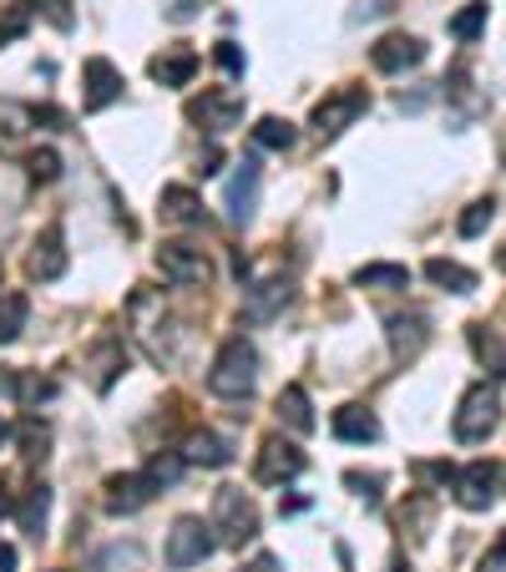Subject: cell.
Returning a JSON list of instances; mask_svg holds the SVG:
<instances>
[{
	"instance_id": "6da1fadb",
	"label": "cell",
	"mask_w": 506,
	"mask_h": 572,
	"mask_svg": "<svg viewBox=\"0 0 506 572\" xmlns=\"http://www.w3.org/2000/svg\"><path fill=\"white\" fill-rule=\"evenodd\" d=\"M253 386H258V350L243 334H233V340H223L214 370H208V390L223 400H249Z\"/></svg>"
},
{
	"instance_id": "7a4b0ae2",
	"label": "cell",
	"mask_w": 506,
	"mask_h": 572,
	"mask_svg": "<svg viewBox=\"0 0 506 572\" xmlns=\"http://www.w3.org/2000/svg\"><path fill=\"white\" fill-rule=\"evenodd\" d=\"M218 533V542L223 547H243L258 537V506H253V496L243 492V487H218L214 492V522H208Z\"/></svg>"
},
{
	"instance_id": "3957f363",
	"label": "cell",
	"mask_w": 506,
	"mask_h": 572,
	"mask_svg": "<svg viewBox=\"0 0 506 572\" xmlns=\"http://www.w3.org/2000/svg\"><path fill=\"white\" fill-rule=\"evenodd\" d=\"M496 426H502V396H496V386L481 380V386H471L467 396H461V411H456L451 431L461 446H481Z\"/></svg>"
},
{
	"instance_id": "277c9868",
	"label": "cell",
	"mask_w": 506,
	"mask_h": 572,
	"mask_svg": "<svg viewBox=\"0 0 506 572\" xmlns=\"http://www.w3.org/2000/svg\"><path fill=\"white\" fill-rule=\"evenodd\" d=\"M365 112H370V92H365V87H355V81H345V87H334L320 107H314L309 127H314V137H320V142H334V137L345 133L349 122H360Z\"/></svg>"
},
{
	"instance_id": "5b68a950",
	"label": "cell",
	"mask_w": 506,
	"mask_h": 572,
	"mask_svg": "<svg viewBox=\"0 0 506 572\" xmlns=\"http://www.w3.org/2000/svg\"><path fill=\"white\" fill-rule=\"evenodd\" d=\"M137 299H142V309L152 314V324H147V320H133L137 345H142L147 355L158 359V365H173V355H177V345H173V314L162 309V294L147 289V284H137Z\"/></svg>"
},
{
	"instance_id": "8992f818",
	"label": "cell",
	"mask_w": 506,
	"mask_h": 572,
	"mask_svg": "<svg viewBox=\"0 0 506 572\" xmlns=\"http://www.w3.org/2000/svg\"><path fill=\"white\" fill-rule=\"evenodd\" d=\"M158 268H162V279L177 284V289H203V284L214 279V259L198 243H162Z\"/></svg>"
},
{
	"instance_id": "52a82bcc",
	"label": "cell",
	"mask_w": 506,
	"mask_h": 572,
	"mask_svg": "<svg viewBox=\"0 0 506 572\" xmlns=\"http://www.w3.org/2000/svg\"><path fill=\"white\" fill-rule=\"evenodd\" d=\"M214 527H203V517H177L173 533H168V568H198V562L214 558L218 537H208Z\"/></svg>"
},
{
	"instance_id": "ba28073f",
	"label": "cell",
	"mask_w": 506,
	"mask_h": 572,
	"mask_svg": "<svg viewBox=\"0 0 506 572\" xmlns=\"http://www.w3.org/2000/svg\"><path fill=\"white\" fill-rule=\"evenodd\" d=\"M299 471H304V451H299L294 441H284V436H264L253 477L264 481V487H284V481H294Z\"/></svg>"
},
{
	"instance_id": "9c48e42d",
	"label": "cell",
	"mask_w": 506,
	"mask_h": 572,
	"mask_svg": "<svg viewBox=\"0 0 506 572\" xmlns=\"http://www.w3.org/2000/svg\"><path fill=\"white\" fill-rule=\"evenodd\" d=\"M496 477H502V466L496 461H471L456 471V502L467 506V512H486L496 502Z\"/></svg>"
},
{
	"instance_id": "30bf717a",
	"label": "cell",
	"mask_w": 506,
	"mask_h": 572,
	"mask_svg": "<svg viewBox=\"0 0 506 572\" xmlns=\"http://www.w3.org/2000/svg\"><path fill=\"white\" fill-rule=\"evenodd\" d=\"M258 162L253 158H243L239 168H233V178H228V187H223V214H228V224H249L253 218V208H258Z\"/></svg>"
},
{
	"instance_id": "8fae6325",
	"label": "cell",
	"mask_w": 506,
	"mask_h": 572,
	"mask_svg": "<svg viewBox=\"0 0 506 572\" xmlns=\"http://www.w3.org/2000/svg\"><path fill=\"white\" fill-rule=\"evenodd\" d=\"M370 61H375V71L395 77V71L421 67V61H426V41H421V36H405V31H390V36H380V41L370 46Z\"/></svg>"
},
{
	"instance_id": "7c38bea8",
	"label": "cell",
	"mask_w": 506,
	"mask_h": 572,
	"mask_svg": "<svg viewBox=\"0 0 506 572\" xmlns=\"http://www.w3.org/2000/svg\"><path fill=\"white\" fill-rule=\"evenodd\" d=\"M26 274L41 284H51V279L67 274V239H61V228L56 224L36 233V243H31V253H26Z\"/></svg>"
},
{
	"instance_id": "4fadbf2b",
	"label": "cell",
	"mask_w": 506,
	"mask_h": 572,
	"mask_svg": "<svg viewBox=\"0 0 506 572\" xmlns=\"http://www.w3.org/2000/svg\"><path fill=\"white\" fill-rule=\"evenodd\" d=\"M107 512L112 517H133V512H142L152 496H158V487L147 481V471H122V477H107Z\"/></svg>"
},
{
	"instance_id": "5bb4252c",
	"label": "cell",
	"mask_w": 506,
	"mask_h": 572,
	"mask_svg": "<svg viewBox=\"0 0 506 572\" xmlns=\"http://www.w3.org/2000/svg\"><path fill=\"white\" fill-rule=\"evenodd\" d=\"M81 87H87V96H81V102H87V112H102V107H112V102H117L127 81H122V71L112 67L107 56H92V61L81 67Z\"/></svg>"
},
{
	"instance_id": "9a60e30c",
	"label": "cell",
	"mask_w": 506,
	"mask_h": 572,
	"mask_svg": "<svg viewBox=\"0 0 506 572\" xmlns=\"http://www.w3.org/2000/svg\"><path fill=\"white\" fill-rule=\"evenodd\" d=\"M187 122H203L208 133H228L243 122V96L228 92H203L198 102H187Z\"/></svg>"
},
{
	"instance_id": "2e32d148",
	"label": "cell",
	"mask_w": 506,
	"mask_h": 572,
	"mask_svg": "<svg viewBox=\"0 0 506 572\" xmlns=\"http://www.w3.org/2000/svg\"><path fill=\"white\" fill-rule=\"evenodd\" d=\"M386 330H390V350H395V359H405V365H411V359L430 345V320H426V314H421V309H405V314H390V320H386Z\"/></svg>"
},
{
	"instance_id": "e0dca14e",
	"label": "cell",
	"mask_w": 506,
	"mask_h": 572,
	"mask_svg": "<svg viewBox=\"0 0 506 572\" xmlns=\"http://www.w3.org/2000/svg\"><path fill=\"white\" fill-rule=\"evenodd\" d=\"M122 370H127V345H122L117 334H102V340L87 350V375H92V386L107 396Z\"/></svg>"
},
{
	"instance_id": "ac0fdd59",
	"label": "cell",
	"mask_w": 506,
	"mask_h": 572,
	"mask_svg": "<svg viewBox=\"0 0 506 572\" xmlns=\"http://www.w3.org/2000/svg\"><path fill=\"white\" fill-rule=\"evenodd\" d=\"M198 71V52L193 46H162L152 61H147V77L162 81V87H187Z\"/></svg>"
},
{
	"instance_id": "d6986e66",
	"label": "cell",
	"mask_w": 506,
	"mask_h": 572,
	"mask_svg": "<svg viewBox=\"0 0 506 572\" xmlns=\"http://www.w3.org/2000/svg\"><path fill=\"white\" fill-rule=\"evenodd\" d=\"M467 340H471V355L486 365V375H492V380H506V340L502 334L486 320H476V324H467Z\"/></svg>"
},
{
	"instance_id": "ffe728a7",
	"label": "cell",
	"mask_w": 506,
	"mask_h": 572,
	"mask_svg": "<svg viewBox=\"0 0 506 572\" xmlns=\"http://www.w3.org/2000/svg\"><path fill=\"white\" fill-rule=\"evenodd\" d=\"M330 431L340 441H355V446L380 441V421H375V411H365V405H340V411L330 415Z\"/></svg>"
},
{
	"instance_id": "44dd1931",
	"label": "cell",
	"mask_w": 506,
	"mask_h": 572,
	"mask_svg": "<svg viewBox=\"0 0 506 572\" xmlns=\"http://www.w3.org/2000/svg\"><path fill=\"white\" fill-rule=\"evenodd\" d=\"M162 218L168 224H177V228H193V224H203V198L193 193V187H183V183H168L162 187Z\"/></svg>"
},
{
	"instance_id": "7402d4cb",
	"label": "cell",
	"mask_w": 506,
	"mask_h": 572,
	"mask_svg": "<svg viewBox=\"0 0 506 572\" xmlns=\"http://www.w3.org/2000/svg\"><path fill=\"white\" fill-rule=\"evenodd\" d=\"M46 512H51V492H46V487H26L21 502L11 506V517L21 522V533H31V537L46 533Z\"/></svg>"
},
{
	"instance_id": "603a6c76",
	"label": "cell",
	"mask_w": 506,
	"mask_h": 572,
	"mask_svg": "<svg viewBox=\"0 0 506 572\" xmlns=\"http://www.w3.org/2000/svg\"><path fill=\"white\" fill-rule=\"evenodd\" d=\"M274 411H279V421L289 431H299V436H309V431H314V411H309L304 386H284L279 400H274Z\"/></svg>"
},
{
	"instance_id": "cb8c5ba5",
	"label": "cell",
	"mask_w": 506,
	"mask_h": 572,
	"mask_svg": "<svg viewBox=\"0 0 506 572\" xmlns=\"http://www.w3.org/2000/svg\"><path fill=\"white\" fill-rule=\"evenodd\" d=\"M426 279L446 294H471L476 289V274L467 264H456V259H426Z\"/></svg>"
},
{
	"instance_id": "d4e9b609",
	"label": "cell",
	"mask_w": 506,
	"mask_h": 572,
	"mask_svg": "<svg viewBox=\"0 0 506 572\" xmlns=\"http://www.w3.org/2000/svg\"><path fill=\"white\" fill-rule=\"evenodd\" d=\"M289 294H294V284L279 279V274L264 279V284H253V289H249V314H253V320H268L279 305H289Z\"/></svg>"
},
{
	"instance_id": "484cf974",
	"label": "cell",
	"mask_w": 506,
	"mask_h": 572,
	"mask_svg": "<svg viewBox=\"0 0 506 572\" xmlns=\"http://www.w3.org/2000/svg\"><path fill=\"white\" fill-rule=\"evenodd\" d=\"M51 380H36V375H21V370H0V396L21 400V405H36L41 396H51Z\"/></svg>"
},
{
	"instance_id": "4316f807",
	"label": "cell",
	"mask_w": 506,
	"mask_h": 572,
	"mask_svg": "<svg viewBox=\"0 0 506 572\" xmlns=\"http://www.w3.org/2000/svg\"><path fill=\"white\" fill-rule=\"evenodd\" d=\"M360 289H411V268L405 264H365L355 268Z\"/></svg>"
},
{
	"instance_id": "83f0119b",
	"label": "cell",
	"mask_w": 506,
	"mask_h": 572,
	"mask_svg": "<svg viewBox=\"0 0 506 572\" xmlns=\"http://www.w3.org/2000/svg\"><path fill=\"white\" fill-rule=\"evenodd\" d=\"M183 461H203V466H228V461H233V446H228L223 436H214V431H198V436L187 441Z\"/></svg>"
},
{
	"instance_id": "f1b7e54d",
	"label": "cell",
	"mask_w": 506,
	"mask_h": 572,
	"mask_svg": "<svg viewBox=\"0 0 506 572\" xmlns=\"http://www.w3.org/2000/svg\"><path fill=\"white\" fill-rule=\"evenodd\" d=\"M26 294H0V345H11V340H21V330H26Z\"/></svg>"
},
{
	"instance_id": "f546056e",
	"label": "cell",
	"mask_w": 506,
	"mask_h": 572,
	"mask_svg": "<svg viewBox=\"0 0 506 572\" xmlns=\"http://www.w3.org/2000/svg\"><path fill=\"white\" fill-rule=\"evenodd\" d=\"M11 436H15V446H21V456H26V461H41V456H46V446H51V431H46V421H36V415H26V421L11 431Z\"/></svg>"
},
{
	"instance_id": "4dcf8cb0",
	"label": "cell",
	"mask_w": 506,
	"mask_h": 572,
	"mask_svg": "<svg viewBox=\"0 0 506 572\" xmlns=\"http://www.w3.org/2000/svg\"><path fill=\"white\" fill-rule=\"evenodd\" d=\"M294 122H284V117H258V127H253V142L258 147H268V152H289L294 147Z\"/></svg>"
},
{
	"instance_id": "1f68e13d",
	"label": "cell",
	"mask_w": 506,
	"mask_h": 572,
	"mask_svg": "<svg viewBox=\"0 0 506 572\" xmlns=\"http://www.w3.org/2000/svg\"><path fill=\"white\" fill-rule=\"evenodd\" d=\"M31 15H36V5H31V0H15V5H5V11H0V46H11V41L26 36Z\"/></svg>"
},
{
	"instance_id": "d6a6232c",
	"label": "cell",
	"mask_w": 506,
	"mask_h": 572,
	"mask_svg": "<svg viewBox=\"0 0 506 572\" xmlns=\"http://www.w3.org/2000/svg\"><path fill=\"white\" fill-rule=\"evenodd\" d=\"M486 15H492V11H486V0H471V5H461V11L451 15V36L456 41H476L481 31H486Z\"/></svg>"
},
{
	"instance_id": "836d02e7",
	"label": "cell",
	"mask_w": 506,
	"mask_h": 572,
	"mask_svg": "<svg viewBox=\"0 0 506 572\" xmlns=\"http://www.w3.org/2000/svg\"><path fill=\"white\" fill-rule=\"evenodd\" d=\"M183 451H158L152 456V461H147V481H152V487H177V477H183Z\"/></svg>"
},
{
	"instance_id": "e575fe53",
	"label": "cell",
	"mask_w": 506,
	"mask_h": 572,
	"mask_svg": "<svg viewBox=\"0 0 506 572\" xmlns=\"http://www.w3.org/2000/svg\"><path fill=\"white\" fill-rule=\"evenodd\" d=\"M492 218H496V203L492 198H476L467 214H461V239H476V233H486V228H492Z\"/></svg>"
},
{
	"instance_id": "d590c367",
	"label": "cell",
	"mask_w": 506,
	"mask_h": 572,
	"mask_svg": "<svg viewBox=\"0 0 506 572\" xmlns=\"http://www.w3.org/2000/svg\"><path fill=\"white\" fill-rule=\"evenodd\" d=\"M26 168H31L36 183H56V178H61V158H56L51 147H36V152L26 158Z\"/></svg>"
},
{
	"instance_id": "8d00e7d4",
	"label": "cell",
	"mask_w": 506,
	"mask_h": 572,
	"mask_svg": "<svg viewBox=\"0 0 506 572\" xmlns=\"http://www.w3.org/2000/svg\"><path fill=\"white\" fill-rule=\"evenodd\" d=\"M31 5H36V15H46L56 31H71V26H77V15H71L67 0H31Z\"/></svg>"
},
{
	"instance_id": "74e56055",
	"label": "cell",
	"mask_w": 506,
	"mask_h": 572,
	"mask_svg": "<svg viewBox=\"0 0 506 572\" xmlns=\"http://www.w3.org/2000/svg\"><path fill=\"white\" fill-rule=\"evenodd\" d=\"M345 487H355V492L365 496V502H380V477H365V471H345Z\"/></svg>"
},
{
	"instance_id": "f35d334b",
	"label": "cell",
	"mask_w": 506,
	"mask_h": 572,
	"mask_svg": "<svg viewBox=\"0 0 506 572\" xmlns=\"http://www.w3.org/2000/svg\"><path fill=\"white\" fill-rule=\"evenodd\" d=\"M218 67H223L228 77H243V52L233 41H218Z\"/></svg>"
},
{
	"instance_id": "ab89813d",
	"label": "cell",
	"mask_w": 506,
	"mask_h": 572,
	"mask_svg": "<svg viewBox=\"0 0 506 572\" xmlns=\"http://www.w3.org/2000/svg\"><path fill=\"white\" fill-rule=\"evenodd\" d=\"M415 477H426V481H456V466H446V461H421V466H415Z\"/></svg>"
},
{
	"instance_id": "60d3db41",
	"label": "cell",
	"mask_w": 506,
	"mask_h": 572,
	"mask_svg": "<svg viewBox=\"0 0 506 572\" xmlns=\"http://www.w3.org/2000/svg\"><path fill=\"white\" fill-rule=\"evenodd\" d=\"M239 572H284V568H279V558H274V552H258V558L243 562Z\"/></svg>"
},
{
	"instance_id": "b9f144b4",
	"label": "cell",
	"mask_w": 506,
	"mask_h": 572,
	"mask_svg": "<svg viewBox=\"0 0 506 572\" xmlns=\"http://www.w3.org/2000/svg\"><path fill=\"white\" fill-rule=\"evenodd\" d=\"M502 562H506V537H502V542H496V547H492V558L481 562V568H476V572H496V568H502Z\"/></svg>"
},
{
	"instance_id": "7bdbcfd3",
	"label": "cell",
	"mask_w": 506,
	"mask_h": 572,
	"mask_svg": "<svg viewBox=\"0 0 506 572\" xmlns=\"http://www.w3.org/2000/svg\"><path fill=\"white\" fill-rule=\"evenodd\" d=\"M198 15V0H177L173 5V21H193Z\"/></svg>"
},
{
	"instance_id": "ee69618b",
	"label": "cell",
	"mask_w": 506,
	"mask_h": 572,
	"mask_svg": "<svg viewBox=\"0 0 506 572\" xmlns=\"http://www.w3.org/2000/svg\"><path fill=\"white\" fill-rule=\"evenodd\" d=\"M0 572H15V547L0 542Z\"/></svg>"
},
{
	"instance_id": "f6af8a7d",
	"label": "cell",
	"mask_w": 506,
	"mask_h": 572,
	"mask_svg": "<svg viewBox=\"0 0 506 572\" xmlns=\"http://www.w3.org/2000/svg\"><path fill=\"white\" fill-rule=\"evenodd\" d=\"M5 441H11V426H5V421H0V446H5Z\"/></svg>"
},
{
	"instance_id": "bcb514c9",
	"label": "cell",
	"mask_w": 506,
	"mask_h": 572,
	"mask_svg": "<svg viewBox=\"0 0 506 572\" xmlns=\"http://www.w3.org/2000/svg\"><path fill=\"white\" fill-rule=\"evenodd\" d=\"M390 572H411V562H390Z\"/></svg>"
},
{
	"instance_id": "7dc6e473",
	"label": "cell",
	"mask_w": 506,
	"mask_h": 572,
	"mask_svg": "<svg viewBox=\"0 0 506 572\" xmlns=\"http://www.w3.org/2000/svg\"><path fill=\"white\" fill-rule=\"evenodd\" d=\"M496 259H502V268H506V249H502V253H496Z\"/></svg>"
}]
</instances>
